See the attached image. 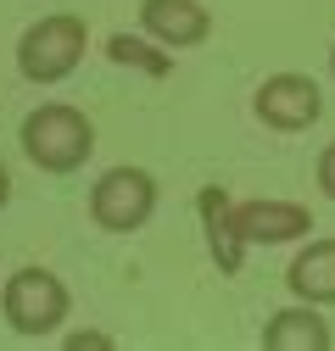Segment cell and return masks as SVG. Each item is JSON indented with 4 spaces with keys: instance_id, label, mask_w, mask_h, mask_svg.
<instances>
[{
    "instance_id": "1",
    "label": "cell",
    "mask_w": 335,
    "mask_h": 351,
    "mask_svg": "<svg viewBox=\"0 0 335 351\" xmlns=\"http://www.w3.org/2000/svg\"><path fill=\"white\" fill-rule=\"evenodd\" d=\"M95 151V123L84 117L78 106L67 101H45L23 117V156L39 167V173H78L84 156Z\"/></svg>"
},
{
    "instance_id": "2",
    "label": "cell",
    "mask_w": 335,
    "mask_h": 351,
    "mask_svg": "<svg viewBox=\"0 0 335 351\" xmlns=\"http://www.w3.org/2000/svg\"><path fill=\"white\" fill-rule=\"evenodd\" d=\"M84 45H90V23L73 17V12H51V17H39L34 28H23L17 73L28 84H62L84 62Z\"/></svg>"
},
{
    "instance_id": "3",
    "label": "cell",
    "mask_w": 335,
    "mask_h": 351,
    "mask_svg": "<svg viewBox=\"0 0 335 351\" xmlns=\"http://www.w3.org/2000/svg\"><path fill=\"white\" fill-rule=\"evenodd\" d=\"M67 306H73V295L51 268H17L6 279V290H0V313H6L12 335H23V340L56 335L67 324Z\"/></svg>"
},
{
    "instance_id": "4",
    "label": "cell",
    "mask_w": 335,
    "mask_h": 351,
    "mask_svg": "<svg viewBox=\"0 0 335 351\" xmlns=\"http://www.w3.org/2000/svg\"><path fill=\"white\" fill-rule=\"evenodd\" d=\"M151 212H157V179L146 167H106L95 190H90V217H95V229L106 234H135L151 223Z\"/></svg>"
},
{
    "instance_id": "5",
    "label": "cell",
    "mask_w": 335,
    "mask_h": 351,
    "mask_svg": "<svg viewBox=\"0 0 335 351\" xmlns=\"http://www.w3.org/2000/svg\"><path fill=\"white\" fill-rule=\"evenodd\" d=\"M251 112H257V123H268L274 134H302V128L319 123L324 95H319V84H313L308 73H274V78L257 84Z\"/></svg>"
},
{
    "instance_id": "6",
    "label": "cell",
    "mask_w": 335,
    "mask_h": 351,
    "mask_svg": "<svg viewBox=\"0 0 335 351\" xmlns=\"http://www.w3.org/2000/svg\"><path fill=\"white\" fill-rule=\"evenodd\" d=\"M229 223L246 245H285L313 234V212L302 201H229Z\"/></svg>"
},
{
    "instance_id": "7",
    "label": "cell",
    "mask_w": 335,
    "mask_h": 351,
    "mask_svg": "<svg viewBox=\"0 0 335 351\" xmlns=\"http://www.w3.org/2000/svg\"><path fill=\"white\" fill-rule=\"evenodd\" d=\"M140 28L162 51H190L213 34V12L201 0H140Z\"/></svg>"
},
{
    "instance_id": "8",
    "label": "cell",
    "mask_w": 335,
    "mask_h": 351,
    "mask_svg": "<svg viewBox=\"0 0 335 351\" xmlns=\"http://www.w3.org/2000/svg\"><path fill=\"white\" fill-rule=\"evenodd\" d=\"M263 346L268 351H330L335 335L319 318L313 301H297V306H279V313L263 324Z\"/></svg>"
},
{
    "instance_id": "9",
    "label": "cell",
    "mask_w": 335,
    "mask_h": 351,
    "mask_svg": "<svg viewBox=\"0 0 335 351\" xmlns=\"http://www.w3.org/2000/svg\"><path fill=\"white\" fill-rule=\"evenodd\" d=\"M285 285L297 301L313 306H335V240H308L285 268Z\"/></svg>"
},
{
    "instance_id": "10",
    "label": "cell",
    "mask_w": 335,
    "mask_h": 351,
    "mask_svg": "<svg viewBox=\"0 0 335 351\" xmlns=\"http://www.w3.org/2000/svg\"><path fill=\"white\" fill-rule=\"evenodd\" d=\"M201 229H207V251H213V262H218V274H240V262H246V240L235 234V223H229V190H218V184H207L201 190Z\"/></svg>"
},
{
    "instance_id": "11",
    "label": "cell",
    "mask_w": 335,
    "mask_h": 351,
    "mask_svg": "<svg viewBox=\"0 0 335 351\" xmlns=\"http://www.w3.org/2000/svg\"><path fill=\"white\" fill-rule=\"evenodd\" d=\"M106 56H112L117 67L146 73V78H168V73H174V56H162L157 45H146V39H129V34H112V39H106Z\"/></svg>"
},
{
    "instance_id": "12",
    "label": "cell",
    "mask_w": 335,
    "mask_h": 351,
    "mask_svg": "<svg viewBox=\"0 0 335 351\" xmlns=\"http://www.w3.org/2000/svg\"><path fill=\"white\" fill-rule=\"evenodd\" d=\"M117 340L112 335H101V329H78V335H67V351H112Z\"/></svg>"
},
{
    "instance_id": "13",
    "label": "cell",
    "mask_w": 335,
    "mask_h": 351,
    "mask_svg": "<svg viewBox=\"0 0 335 351\" xmlns=\"http://www.w3.org/2000/svg\"><path fill=\"white\" fill-rule=\"evenodd\" d=\"M319 190L335 201V145H324V156H319Z\"/></svg>"
},
{
    "instance_id": "14",
    "label": "cell",
    "mask_w": 335,
    "mask_h": 351,
    "mask_svg": "<svg viewBox=\"0 0 335 351\" xmlns=\"http://www.w3.org/2000/svg\"><path fill=\"white\" fill-rule=\"evenodd\" d=\"M12 201V173H6V162H0V206Z\"/></svg>"
},
{
    "instance_id": "15",
    "label": "cell",
    "mask_w": 335,
    "mask_h": 351,
    "mask_svg": "<svg viewBox=\"0 0 335 351\" xmlns=\"http://www.w3.org/2000/svg\"><path fill=\"white\" fill-rule=\"evenodd\" d=\"M330 73H335V45H330Z\"/></svg>"
}]
</instances>
